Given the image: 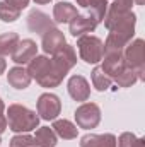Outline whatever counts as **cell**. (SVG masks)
<instances>
[{
  "instance_id": "6da1fadb",
  "label": "cell",
  "mask_w": 145,
  "mask_h": 147,
  "mask_svg": "<svg viewBox=\"0 0 145 147\" xmlns=\"http://www.w3.org/2000/svg\"><path fill=\"white\" fill-rule=\"evenodd\" d=\"M28 74L31 75V79H36V82L43 87H56L62 84V80L65 77L53 65V60H50L44 55H39V57L36 55L29 62Z\"/></svg>"
},
{
  "instance_id": "7a4b0ae2",
  "label": "cell",
  "mask_w": 145,
  "mask_h": 147,
  "mask_svg": "<svg viewBox=\"0 0 145 147\" xmlns=\"http://www.w3.org/2000/svg\"><path fill=\"white\" fill-rule=\"evenodd\" d=\"M7 127L15 134H26L31 130H36L39 125V116L33 110L22 106V105H10L5 111Z\"/></svg>"
},
{
  "instance_id": "3957f363",
  "label": "cell",
  "mask_w": 145,
  "mask_h": 147,
  "mask_svg": "<svg viewBox=\"0 0 145 147\" xmlns=\"http://www.w3.org/2000/svg\"><path fill=\"white\" fill-rule=\"evenodd\" d=\"M123 57L128 67H132L135 72L138 80L145 79V41L144 39H135L130 41L125 48H123Z\"/></svg>"
},
{
  "instance_id": "277c9868",
  "label": "cell",
  "mask_w": 145,
  "mask_h": 147,
  "mask_svg": "<svg viewBox=\"0 0 145 147\" xmlns=\"http://www.w3.org/2000/svg\"><path fill=\"white\" fill-rule=\"evenodd\" d=\"M77 48L80 53V58L87 63H97L103 60L104 55V45L99 38L85 34L77 39Z\"/></svg>"
},
{
  "instance_id": "5b68a950",
  "label": "cell",
  "mask_w": 145,
  "mask_h": 147,
  "mask_svg": "<svg viewBox=\"0 0 145 147\" xmlns=\"http://www.w3.org/2000/svg\"><path fill=\"white\" fill-rule=\"evenodd\" d=\"M75 121L79 128H96L101 121V110L96 103H84L75 110Z\"/></svg>"
},
{
  "instance_id": "8992f818",
  "label": "cell",
  "mask_w": 145,
  "mask_h": 147,
  "mask_svg": "<svg viewBox=\"0 0 145 147\" xmlns=\"http://www.w3.org/2000/svg\"><path fill=\"white\" fill-rule=\"evenodd\" d=\"M62 111V103L60 98L51 94V92H44L38 98V115L43 120H56V116Z\"/></svg>"
},
{
  "instance_id": "52a82bcc",
  "label": "cell",
  "mask_w": 145,
  "mask_h": 147,
  "mask_svg": "<svg viewBox=\"0 0 145 147\" xmlns=\"http://www.w3.org/2000/svg\"><path fill=\"white\" fill-rule=\"evenodd\" d=\"M51 60H53V65H55L60 72L63 74V75H67L68 70L77 63V53H75V50H73L72 45H65L60 51H56V53L53 55Z\"/></svg>"
},
{
  "instance_id": "ba28073f",
  "label": "cell",
  "mask_w": 145,
  "mask_h": 147,
  "mask_svg": "<svg viewBox=\"0 0 145 147\" xmlns=\"http://www.w3.org/2000/svg\"><path fill=\"white\" fill-rule=\"evenodd\" d=\"M38 55V45L33 41V39H19V43H17V46L14 48V51H12V62H15V63H29L34 57Z\"/></svg>"
},
{
  "instance_id": "9c48e42d",
  "label": "cell",
  "mask_w": 145,
  "mask_h": 147,
  "mask_svg": "<svg viewBox=\"0 0 145 147\" xmlns=\"http://www.w3.org/2000/svg\"><path fill=\"white\" fill-rule=\"evenodd\" d=\"M55 28V22L53 19H50L48 14L41 12V10H31L29 16H28V29L31 33H38V34H44L46 31L53 29Z\"/></svg>"
},
{
  "instance_id": "30bf717a",
  "label": "cell",
  "mask_w": 145,
  "mask_h": 147,
  "mask_svg": "<svg viewBox=\"0 0 145 147\" xmlns=\"http://www.w3.org/2000/svg\"><path fill=\"white\" fill-rule=\"evenodd\" d=\"M68 24H70V33L75 38L85 36L87 33H92L96 29V26H97L96 19L87 12L85 14H77Z\"/></svg>"
},
{
  "instance_id": "8fae6325",
  "label": "cell",
  "mask_w": 145,
  "mask_h": 147,
  "mask_svg": "<svg viewBox=\"0 0 145 147\" xmlns=\"http://www.w3.org/2000/svg\"><path fill=\"white\" fill-rule=\"evenodd\" d=\"M65 45H67L65 34H63L60 29H56V28H53V29H50V31H46V33L43 34L41 46H43L44 53L55 55V53H56V51H60Z\"/></svg>"
},
{
  "instance_id": "7c38bea8",
  "label": "cell",
  "mask_w": 145,
  "mask_h": 147,
  "mask_svg": "<svg viewBox=\"0 0 145 147\" xmlns=\"http://www.w3.org/2000/svg\"><path fill=\"white\" fill-rule=\"evenodd\" d=\"M68 94L72 96L75 101H87L91 96V87L89 82L85 80V77L82 75H72L68 79Z\"/></svg>"
},
{
  "instance_id": "4fadbf2b",
  "label": "cell",
  "mask_w": 145,
  "mask_h": 147,
  "mask_svg": "<svg viewBox=\"0 0 145 147\" xmlns=\"http://www.w3.org/2000/svg\"><path fill=\"white\" fill-rule=\"evenodd\" d=\"M101 67H103V70L113 79L116 74H119L125 67H126L123 51H109V53H104V55H103V65H101Z\"/></svg>"
},
{
  "instance_id": "5bb4252c",
  "label": "cell",
  "mask_w": 145,
  "mask_h": 147,
  "mask_svg": "<svg viewBox=\"0 0 145 147\" xmlns=\"http://www.w3.org/2000/svg\"><path fill=\"white\" fill-rule=\"evenodd\" d=\"M80 147H116V137L113 134H85L80 139Z\"/></svg>"
},
{
  "instance_id": "9a60e30c",
  "label": "cell",
  "mask_w": 145,
  "mask_h": 147,
  "mask_svg": "<svg viewBox=\"0 0 145 147\" xmlns=\"http://www.w3.org/2000/svg\"><path fill=\"white\" fill-rule=\"evenodd\" d=\"M77 7L70 2H58L53 7V22L55 24H65L70 22L73 17L77 16Z\"/></svg>"
},
{
  "instance_id": "2e32d148",
  "label": "cell",
  "mask_w": 145,
  "mask_h": 147,
  "mask_svg": "<svg viewBox=\"0 0 145 147\" xmlns=\"http://www.w3.org/2000/svg\"><path fill=\"white\" fill-rule=\"evenodd\" d=\"M77 3L80 7H84L87 10V14H91L96 19L97 24L104 19V16L108 12V2L106 0H77Z\"/></svg>"
},
{
  "instance_id": "e0dca14e",
  "label": "cell",
  "mask_w": 145,
  "mask_h": 147,
  "mask_svg": "<svg viewBox=\"0 0 145 147\" xmlns=\"http://www.w3.org/2000/svg\"><path fill=\"white\" fill-rule=\"evenodd\" d=\"M31 80H33L31 75L28 74L26 69H22V67H14V69H10L9 74H7V82L14 89H26V87H29Z\"/></svg>"
},
{
  "instance_id": "ac0fdd59",
  "label": "cell",
  "mask_w": 145,
  "mask_h": 147,
  "mask_svg": "<svg viewBox=\"0 0 145 147\" xmlns=\"http://www.w3.org/2000/svg\"><path fill=\"white\" fill-rule=\"evenodd\" d=\"M53 132L56 134V137L63 139V140H72L77 137V125H73L68 120H55L53 123Z\"/></svg>"
},
{
  "instance_id": "d6986e66",
  "label": "cell",
  "mask_w": 145,
  "mask_h": 147,
  "mask_svg": "<svg viewBox=\"0 0 145 147\" xmlns=\"http://www.w3.org/2000/svg\"><path fill=\"white\" fill-rule=\"evenodd\" d=\"M34 142H36V147H55L58 142V137L53 132V128L41 127V128H36Z\"/></svg>"
},
{
  "instance_id": "ffe728a7",
  "label": "cell",
  "mask_w": 145,
  "mask_h": 147,
  "mask_svg": "<svg viewBox=\"0 0 145 147\" xmlns=\"http://www.w3.org/2000/svg\"><path fill=\"white\" fill-rule=\"evenodd\" d=\"M91 77H92V84H94V87L97 89V91H108L109 87H111V82H113V79L109 77L108 74L103 70V67L101 65H97V67H94V70L91 74Z\"/></svg>"
},
{
  "instance_id": "44dd1931",
  "label": "cell",
  "mask_w": 145,
  "mask_h": 147,
  "mask_svg": "<svg viewBox=\"0 0 145 147\" xmlns=\"http://www.w3.org/2000/svg\"><path fill=\"white\" fill-rule=\"evenodd\" d=\"M17 43H19V34L17 33H3V34H0V57L12 55Z\"/></svg>"
},
{
  "instance_id": "7402d4cb",
  "label": "cell",
  "mask_w": 145,
  "mask_h": 147,
  "mask_svg": "<svg viewBox=\"0 0 145 147\" xmlns=\"http://www.w3.org/2000/svg\"><path fill=\"white\" fill-rule=\"evenodd\" d=\"M113 80H114L119 87H132V86L138 80V77H137V72H135L132 67L126 65L121 72L116 74V75L113 77Z\"/></svg>"
},
{
  "instance_id": "603a6c76",
  "label": "cell",
  "mask_w": 145,
  "mask_h": 147,
  "mask_svg": "<svg viewBox=\"0 0 145 147\" xmlns=\"http://www.w3.org/2000/svg\"><path fill=\"white\" fill-rule=\"evenodd\" d=\"M116 147H145V140L130 132H125L119 135V140H116Z\"/></svg>"
},
{
  "instance_id": "cb8c5ba5",
  "label": "cell",
  "mask_w": 145,
  "mask_h": 147,
  "mask_svg": "<svg viewBox=\"0 0 145 147\" xmlns=\"http://www.w3.org/2000/svg\"><path fill=\"white\" fill-rule=\"evenodd\" d=\"M21 17V10H17L15 7L5 3V2H0V21L3 22H14Z\"/></svg>"
},
{
  "instance_id": "d4e9b609",
  "label": "cell",
  "mask_w": 145,
  "mask_h": 147,
  "mask_svg": "<svg viewBox=\"0 0 145 147\" xmlns=\"http://www.w3.org/2000/svg\"><path fill=\"white\" fill-rule=\"evenodd\" d=\"M133 5V0H113V3L109 5L106 14H125L130 12Z\"/></svg>"
},
{
  "instance_id": "484cf974",
  "label": "cell",
  "mask_w": 145,
  "mask_h": 147,
  "mask_svg": "<svg viewBox=\"0 0 145 147\" xmlns=\"http://www.w3.org/2000/svg\"><path fill=\"white\" fill-rule=\"evenodd\" d=\"M10 147H36V142H34V137H31V135H15V137H12V140H10Z\"/></svg>"
},
{
  "instance_id": "4316f807",
  "label": "cell",
  "mask_w": 145,
  "mask_h": 147,
  "mask_svg": "<svg viewBox=\"0 0 145 147\" xmlns=\"http://www.w3.org/2000/svg\"><path fill=\"white\" fill-rule=\"evenodd\" d=\"M7 128V118H5V105L0 99V134H3Z\"/></svg>"
},
{
  "instance_id": "83f0119b",
  "label": "cell",
  "mask_w": 145,
  "mask_h": 147,
  "mask_svg": "<svg viewBox=\"0 0 145 147\" xmlns=\"http://www.w3.org/2000/svg\"><path fill=\"white\" fill-rule=\"evenodd\" d=\"M3 2L12 5V7H15L17 10H22V9H26L29 5V0H3Z\"/></svg>"
},
{
  "instance_id": "f1b7e54d",
  "label": "cell",
  "mask_w": 145,
  "mask_h": 147,
  "mask_svg": "<svg viewBox=\"0 0 145 147\" xmlns=\"http://www.w3.org/2000/svg\"><path fill=\"white\" fill-rule=\"evenodd\" d=\"M5 69H7V62L3 60V57H0V75L5 72Z\"/></svg>"
},
{
  "instance_id": "f546056e",
  "label": "cell",
  "mask_w": 145,
  "mask_h": 147,
  "mask_svg": "<svg viewBox=\"0 0 145 147\" xmlns=\"http://www.w3.org/2000/svg\"><path fill=\"white\" fill-rule=\"evenodd\" d=\"M34 2H36V3H50L51 0H34Z\"/></svg>"
},
{
  "instance_id": "4dcf8cb0",
  "label": "cell",
  "mask_w": 145,
  "mask_h": 147,
  "mask_svg": "<svg viewBox=\"0 0 145 147\" xmlns=\"http://www.w3.org/2000/svg\"><path fill=\"white\" fill-rule=\"evenodd\" d=\"M133 2H135L137 5H144V3H145V0H133Z\"/></svg>"
},
{
  "instance_id": "1f68e13d",
  "label": "cell",
  "mask_w": 145,
  "mask_h": 147,
  "mask_svg": "<svg viewBox=\"0 0 145 147\" xmlns=\"http://www.w3.org/2000/svg\"><path fill=\"white\" fill-rule=\"evenodd\" d=\"M0 144H2V140H0Z\"/></svg>"
}]
</instances>
